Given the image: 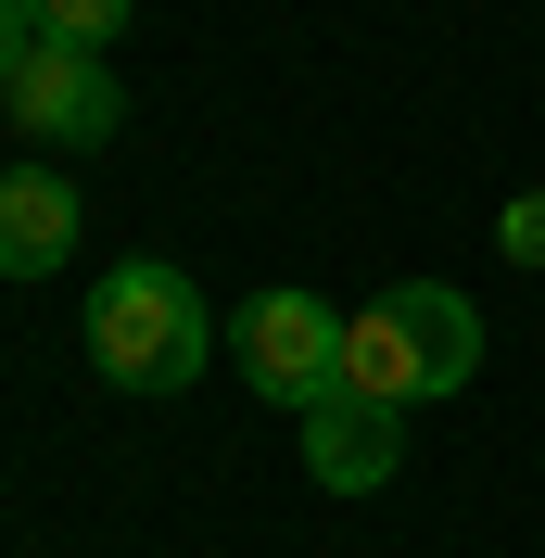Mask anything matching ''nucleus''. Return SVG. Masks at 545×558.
Masks as SVG:
<instances>
[{"label":"nucleus","mask_w":545,"mask_h":558,"mask_svg":"<svg viewBox=\"0 0 545 558\" xmlns=\"http://www.w3.org/2000/svg\"><path fill=\"white\" fill-rule=\"evenodd\" d=\"M0 102H13V128H26L38 153H102V140L128 128L114 64H102V51H64V38H38L26 64L0 76Z\"/></svg>","instance_id":"20e7f679"},{"label":"nucleus","mask_w":545,"mask_h":558,"mask_svg":"<svg viewBox=\"0 0 545 558\" xmlns=\"http://www.w3.org/2000/svg\"><path fill=\"white\" fill-rule=\"evenodd\" d=\"M26 13H38V38H64V51H102V38L128 26L140 0H26Z\"/></svg>","instance_id":"0eeeda50"},{"label":"nucleus","mask_w":545,"mask_h":558,"mask_svg":"<svg viewBox=\"0 0 545 558\" xmlns=\"http://www.w3.org/2000/svg\"><path fill=\"white\" fill-rule=\"evenodd\" d=\"M305 470L330 495H380L393 470H407V407H380V393H330V407H305Z\"/></svg>","instance_id":"39448f33"},{"label":"nucleus","mask_w":545,"mask_h":558,"mask_svg":"<svg viewBox=\"0 0 545 558\" xmlns=\"http://www.w3.org/2000/svg\"><path fill=\"white\" fill-rule=\"evenodd\" d=\"M76 254V178L0 166V279H51Z\"/></svg>","instance_id":"423d86ee"},{"label":"nucleus","mask_w":545,"mask_h":558,"mask_svg":"<svg viewBox=\"0 0 545 558\" xmlns=\"http://www.w3.org/2000/svg\"><path fill=\"white\" fill-rule=\"evenodd\" d=\"M495 242H508V267H545V191H520V204L495 216Z\"/></svg>","instance_id":"6e6552de"},{"label":"nucleus","mask_w":545,"mask_h":558,"mask_svg":"<svg viewBox=\"0 0 545 558\" xmlns=\"http://www.w3.org/2000/svg\"><path fill=\"white\" fill-rule=\"evenodd\" d=\"M470 368H482V317H470V292H444V279H393L380 305L342 317V393L444 407Z\"/></svg>","instance_id":"f257e3e1"},{"label":"nucleus","mask_w":545,"mask_h":558,"mask_svg":"<svg viewBox=\"0 0 545 558\" xmlns=\"http://www.w3.org/2000/svg\"><path fill=\"white\" fill-rule=\"evenodd\" d=\"M241 381L267 393V407H330L342 393V305H317L305 279H279V292H254V305H241Z\"/></svg>","instance_id":"7ed1b4c3"},{"label":"nucleus","mask_w":545,"mask_h":558,"mask_svg":"<svg viewBox=\"0 0 545 558\" xmlns=\"http://www.w3.org/2000/svg\"><path fill=\"white\" fill-rule=\"evenodd\" d=\"M216 355V317L204 292L166 267V254H128L114 279H89V368L128 393H191Z\"/></svg>","instance_id":"f03ea898"},{"label":"nucleus","mask_w":545,"mask_h":558,"mask_svg":"<svg viewBox=\"0 0 545 558\" xmlns=\"http://www.w3.org/2000/svg\"><path fill=\"white\" fill-rule=\"evenodd\" d=\"M26 51H38V13H26V0H0V76L26 64Z\"/></svg>","instance_id":"1a4fd4ad"}]
</instances>
